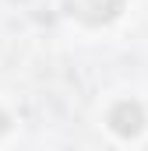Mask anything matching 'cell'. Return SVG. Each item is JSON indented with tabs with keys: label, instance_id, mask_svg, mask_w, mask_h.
Instances as JSON below:
<instances>
[{
	"label": "cell",
	"instance_id": "obj_1",
	"mask_svg": "<svg viewBox=\"0 0 148 151\" xmlns=\"http://www.w3.org/2000/svg\"><path fill=\"white\" fill-rule=\"evenodd\" d=\"M64 4H67V11L74 18L85 21V25H106L123 7V0H64Z\"/></svg>",
	"mask_w": 148,
	"mask_h": 151
},
{
	"label": "cell",
	"instance_id": "obj_2",
	"mask_svg": "<svg viewBox=\"0 0 148 151\" xmlns=\"http://www.w3.org/2000/svg\"><path fill=\"white\" fill-rule=\"evenodd\" d=\"M110 127H113V134H120V137H134L145 127V109L138 102L123 99V102H116L110 109Z\"/></svg>",
	"mask_w": 148,
	"mask_h": 151
},
{
	"label": "cell",
	"instance_id": "obj_3",
	"mask_svg": "<svg viewBox=\"0 0 148 151\" xmlns=\"http://www.w3.org/2000/svg\"><path fill=\"white\" fill-rule=\"evenodd\" d=\"M4 130H7V116H4V109H0V137H4Z\"/></svg>",
	"mask_w": 148,
	"mask_h": 151
}]
</instances>
